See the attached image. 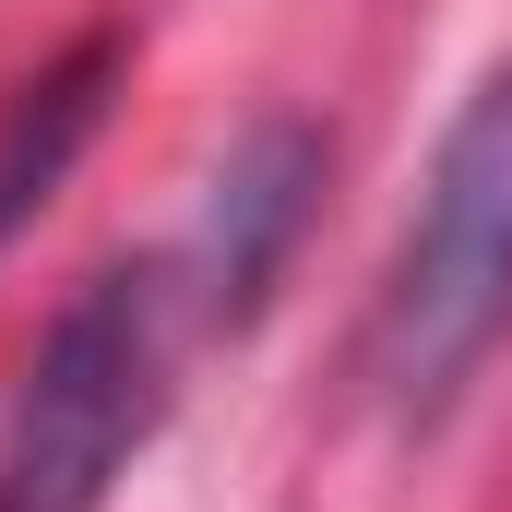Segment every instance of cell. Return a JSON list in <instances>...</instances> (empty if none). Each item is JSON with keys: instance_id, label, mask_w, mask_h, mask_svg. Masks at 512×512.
Instances as JSON below:
<instances>
[{"instance_id": "6da1fadb", "label": "cell", "mask_w": 512, "mask_h": 512, "mask_svg": "<svg viewBox=\"0 0 512 512\" xmlns=\"http://www.w3.org/2000/svg\"><path fill=\"white\" fill-rule=\"evenodd\" d=\"M501 334H512V60H489L429 143V179H417V215L382 262L358 370L393 429H429L489 370Z\"/></svg>"}, {"instance_id": "7a4b0ae2", "label": "cell", "mask_w": 512, "mask_h": 512, "mask_svg": "<svg viewBox=\"0 0 512 512\" xmlns=\"http://www.w3.org/2000/svg\"><path fill=\"white\" fill-rule=\"evenodd\" d=\"M167 358H179V286L155 262L72 286L0 405V512H108L120 465L167 417Z\"/></svg>"}, {"instance_id": "3957f363", "label": "cell", "mask_w": 512, "mask_h": 512, "mask_svg": "<svg viewBox=\"0 0 512 512\" xmlns=\"http://www.w3.org/2000/svg\"><path fill=\"white\" fill-rule=\"evenodd\" d=\"M310 191H322V131L310 120H251L227 143L215 191H203V239H191V298L203 322H251L286 274V239L310 227Z\"/></svg>"}, {"instance_id": "277c9868", "label": "cell", "mask_w": 512, "mask_h": 512, "mask_svg": "<svg viewBox=\"0 0 512 512\" xmlns=\"http://www.w3.org/2000/svg\"><path fill=\"white\" fill-rule=\"evenodd\" d=\"M108 96H120V36H108V24H96V36H72L60 60H36V72L0 96V251L48 215V191H60V179H72V155L96 143Z\"/></svg>"}]
</instances>
